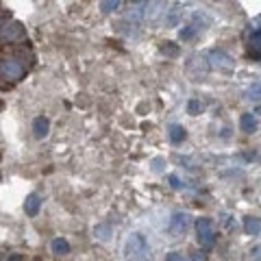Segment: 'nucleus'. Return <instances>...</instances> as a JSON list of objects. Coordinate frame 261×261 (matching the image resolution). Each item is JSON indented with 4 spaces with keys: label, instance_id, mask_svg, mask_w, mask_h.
Instances as JSON below:
<instances>
[{
    "label": "nucleus",
    "instance_id": "nucleus-1",
    "mask_svg": "<svg viewBox=\"0 0 261 261\" xmlns=\"http://www.w3.org/2000/svg\"><path fill=\"white\" fill-rule=\"evenodd\" d=\"M13 261H20V259H13Z\"/></svg>",
    "mask_w": 261,
    "mask_h": 261
}]
</instances>
